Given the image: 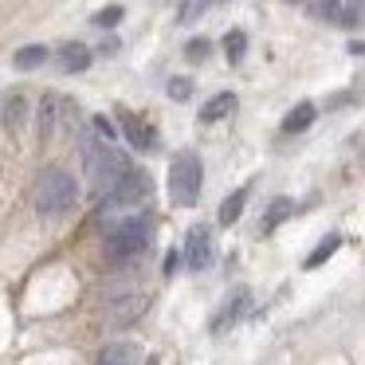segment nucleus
Segmentation results:
<instances>
[{
    "label": "nucleus",
    "mask_w": 365,
    "mask_h": 365,
    "mask_svg": "<svg viewBox=\"0 0 365 365\" xmlns=\"http://www.w3.org/2000/svg\"><path fill=\"white\" fill-rule=\"evenodd\" d=\"M208 259H212V236H208L205 224H197V228H189V236H185V263H189L192 271H205Z\"/></svg>",
    "instance_id": "nucleus-7"
},
{
    "label": "nucleus",
    "mask_w": 365,
    "mask_h": 365,
    "mask_svg": "<svg viewBox=\"0 0 365 365\" xmlns=\"http://www.w3.org/2000/svg\"><path fill=\"white\" fill-rule=\"evenodd\" d=\"M98 365H145V354L134 346V341H110L98 354Z\"/></svg>",
    "instance_id": "nucleus-9"
},
{
    "label": "nucleus",
    "mask_w": 365,
    "mask_h": 365,
    "mask_svg": "<svg viewBox=\"0 0 365 365\" xmlns=\"http://www.w3.org/2000/svg\"><path fill=\"white\" fill-rule=\"evenodd\" d=\"M150 192H153L150 173H138V169H134V173H130L126 181L110 192V212H114V208H138V205H145V200H150Z\"/></svg>",
    "instance_id": "nucleus-5"
},
{
    "label": "nucleus",
    "mask_w": 365,
    "mask_h": 365,
    "mask_svg": "<svg viewBox=\"0 0 365 365\" xmlns=\"http://www.w3.org/2000/svg\"><path fill=\"white\" fill-rule=\"evenodd\" d=\"M12 63H16V71H36V67L48 63V48H43V43H28V48L16 51Z\"/></svg>",
    "instance_id": "nucleus-15"
},
{
    "label": "nucleus",
    "mask_w": 365,
    "mask_h": 365,
    "mask_svg": "<svg viewBox=\"0 0 365 365\" xmlns=\"http://www.w3.org/2000/svg\"><path fill=\"white\" fill-rule=\"evenodd\" d=\"M310 122H314V103H299L291 114L283 118V134H299V130H307Z\"/></svg>",
    "instance_id": "nucleus-16"
},
{
    "label": "nucleus",
    "mask_w": 365,
    "mask_h": 365,
    "mask_svg": "<svg viewBox=\"0 0 365 365\" xmlns=\"http://www.w3.org/2000/svg\"><path fill=\"white\" fill-rule=\"evenodd\" d=\"M224 48H228V59L236 63V59L244 56V48H247V36L244 32H228V36H224Z\"/></svg>",
    "instance_id": "nucleus-22"
},
{
    "label": "nucleus",
    "mask_w": 365,
    "mask_h": 365,
    "mask_svg": "<svg viewBox=\"0 0 365 365\" xmlns=\"http://www.w3.org/2000/svg\"><path fill=\"white\" fill-rule=\"evenodd\" d=\"M63 110H71V103L59 95H43L40 103V138H51L59 130V122H63Z\"/></svg>",
    "instance_id": "nucleus-8"
},
{
    "label": "nucleus",
    "mask_w": 365,
    "mask_h": 365,
    "mask_svg": "<svg viewBox=\"0 0 365 365\" xmlns=\"http://www.w3.org/2000/svg\"><path fill=\"white\" fill-rule=\"evenodd\" d=\"M247 302H252V291H236L228 302H224V310H220V314L212 318V330H216V334H220V330H228V326H232V322H236V318L247 310Z\"/></svg>",
    "instance_id": "nucleus-12"
},
{
    "label": "nucleus",
    "mask_w": 365,
    "mask_h": 365,
    "mask_svg": "<svg viewBox=\"0 0 365 365\" xmlns=\"http://www.w3.org/2000/svg\"><path fill=\"white\" fill-rule=\"evenodd\" d=\"M59 67H63V71H87L91 48H83V43H63V48H59Z\"/></svg>",
    "instance_id": "nucleus-14"
},
{
    "label": "nucleus",
    "mask_w": 365,
    "mask_h": 365,
    "mask_svg": "<svg viewBox=\"0 0 365 365\" xmlns=\"http://www.w3.org/2000/svg\"><path fill=\"white\" fill-rule=\"evenodd\" d=\"M244 200H247V189H240V192H232V197L220 205V224H224V228L240 220V212H244Z\"/></svg>",
    "instance_id": "nucleus-19"
},
{
    "label": "nucleus",
    "mask_w": 365,
    "mask_h": 365,
    "mask_svg": "<svg viewBox=\"0 0 365 365\" xmlns=\"http://www.w3.org/2000/svg\"><path fill=\"white\" fill-rule=\"evenodd\" d=\"M0 110H4V130L9 134H20L24 130V122H28V98L24 95H4V103H0Z\"/></svg>",
    "instance_id": "nucleus-11"
},
{
    "label": "nucleus",
    "mask_w": 365,
    "mask_h": 365,
    "mask_svg": "<svg viewBox=\"0 0 365 365\" xmlns=\"http://www.w3.org/2000/svg\"><path fill=\"white\" fill-rule=\"evenodd\" d=\"M145 310H150V294L130 291V294H118V299L106 302V322L110 326H134Z\"/></svg>",
    "instance_id": "nucleus-6"
},
{
    "label": "nucleus",
    "mask_w": 365,
    "mask_h": 365,
    "mask_svg": "<svg viewBox=\"0 0 365 365\" xmlns=\"http://www.w3.org/2000/svg\"><path fill=\"white\" fill-rule=\"evenodd\" d=\"M122 134L130 138V145H134V150H153V145H158L153 126H145L138 114H122Z\"/></svg>",
    "instance_id": "nucleus-10"
},
{
    "label": "nucleus",
    "mask_w": 365,
    "mask_h": 365,
    "mask_svg": "<svg viewBox=\"0 0 365 365\" xmlns=\"http://www.w3.org/2000/svg\"><path fill=\"white\" fill-rule=\"evenodd\" d=\"M349 51H354V56H365V43H349Z\"/></svg>",
    "instance_id": "nucleus-27"
},
{
    "label": "nucleus",
    "mask_w": 365,
    "mask_h": 365,
    "mask_svg": "<svg viewBox=\"0 0 365 365\" xmlns=\"http://www.w3.org/2000/svg\"><path fill=\"white\" fill-rule=\"evenodd\" d=\"M232 110H236V95L224 91V95H212L205 106H200V122H220V118H228Z\"/></svg>",
    "instance_id": "nucleus-13"
},
{
    "label": "nucleus",
    "mask_w": 365,
    "mask_h": 365,
    "mask_svg": "<svg viewBox=\"0 0 365 365\" xmlns=\"http://www.w3.org/2000/svg\"><path fill=\"white\" fill-rule=\"evenodd\" d=\"M83 165H87L91 189L106 192V197H110V192L118 189L130 173H134V169H130V161L122 158L110 142H87V145H83Z\"/></svg>",
    "instance_id": "nucleus-1"
},
{
    "label": "nucleus",
    "mask_w": 365,
    "mask_h": 365,
    "mask_svg": "<svg viewBox=\"0 0 365 365\" xmlns=\"http://www.w3.org/2000/svg\"><path fill=\"white\" fill-rule=\"evenodd\" d=\"M177 263H181V255H177V252H169V255H165V275H173V271H177Z\"/></svg>",
    "instance_id": "nucleus-26"
},
{
    "label": "nucleus",
    "mask_w": 365,
    "mask_h": 365,
    "mask_svg": "<svg viewBox=\"0 0 365 365\" xmlns=\"http://www.w3.org/2000/svg\"><path fill=\"white\" fill-rule=\"evenodd\" d=\"M150 247V220L145 216H130V220L114 224L110 236H106V252L114 259H130V255H142Z\"/></svg>",
    "instance_id": "nucleus-4"
},
{
    "label": "nucleus",
    "mask_w": 365,
    "mask_h": 365,
    "mask_svg": "<svg viewBox=\"0 0 365 365\" xmlns=\"http://www.w3.org/2000/svg\"><path fill=\"white\" fill-rule=\"evenodd\" d=\"M208 51H212V43H208L205 36H200V40H189V48H185V59H189V63H200V59H205Z\"/></svg>",
    "instance_id": "nucleus-24"
},
{
    "label": "nucleus",
    "mask_w": 365,
    "mask_h": 365,
    "mask_svg": "<svg viewBox=\"0 0 365 365\" xmlns=\"http://www.w3.org/2000/svg\"><path fill=\"white\" fill-rule=\"evenodd\" d=\"M169 98H173V103H189L192 98V79H185V75H177V79H169Z\"/></svg>",
    "instance_id": "nucleus-20"
},
{
    "label": "nucleus",
    "mask_w": 365,
    "mask_h": 365,
    "mask_svg": "<svg viewBox=\"0 0 365 365\" xmlns=\"http://www.w3.org/2000/svg\"><path fill=\"white\" fill-rule=\"evenodd\" d=\"M338 247H341V236H338V232H330V236H322V244H318L314 252L307 255V267H322V263L330 259V255L338 252Z\"/></svg>",
    "instance_id": "nucleus-17"
},
{
    "label": "nucleus",
    "mask_w": 365,
    "mask_h": 365,
    "mask_svg": "<svg viewBox=\"0 0 365 365\" xmlns=\"http://www.w3.org/2000/svg\"><path fill=\"white\" fill-rule=\"evenodd\" d=\"M79 197V185L67 169H43L40 181H36V212L40 216H63L75 208Z\"/></svg>",
    "instance_id": "nucleus-2"
},
{
    "label": "nucleus",
    "mask_w": 365,
    "mask_h": 365,
    "mask_svg": "<svg viewBox=\"0 0 365 365\" xmlns=\"http://www.w3.org/2000/svg\"><path fill=\"white\" fill-rule=\"evenodd\" d=\"M291 212H294V205H291L287 197H279L275 205L267 208V216H263V232H275V228H279V224H283Z\"/></svg>",
    "instance_id": "nucleus-18"
},
{
    "label": "nucleus",
    "mask_w": 365,
    "mask_h": 365,
    "mask_svg": "<svg viewBox=\"0 0 365 365\" xmlns=\"http://www.w3.org/2000/svg\"><path fill=\"white\" fill-rule=\"evenodd\" d=\"M200 181H205V169H200V158L192 150H181L173 161H169V197H173L181 208L197 205Z\"/></svg>",
    "instance_id": "nucleus-3"
},
{
    "label": "nucleus",
    "mask_w": 365,
    "mask_h": 365,
    "mask_svg": "<svg viewBox=\"0 0 365 365\" xmlns=\"http://www.w3.org/2000/svg\"><path fill=\"white\" fill-rule=\"evenodd\" d=\"M95 130H98V134L106 138V142H114V126H110V122H106V118H95Z\"/></svg>",
    "instance_id": "nucleus-25"
},
{
    "label": "nucleus",
    "mask_w": 365,
    "mask_h": 365,
    "mask_svg": "<svg viewBox=\"0 0 365 365\" xmlns=\"http://www.w3.org/2000/svg\"><path fill=\"white\" fill-rule=\"evenodd\" d=\"M205 12H208L205 0H189V4H181V9H177V24H192V20L205 16Z\"/></svg>",
    "instance_id": "nucleus-21"
},
{
    "label": "nucleus",
    "mask_w": 365,
    "mask_h": 365,
    "mask_svg": "<svg viewBox=\"0 0 365 365\" xmlns=\"http://www.w3.org/2000/svg\"><path fill=\"white\" fill-rule=\"evenodd\" d=\"M118 20H122V4H106V9L95 12V24L98 28H114Z\"/></svg>",
    "instance_id": "nucleus-23"
}]
</instances>
